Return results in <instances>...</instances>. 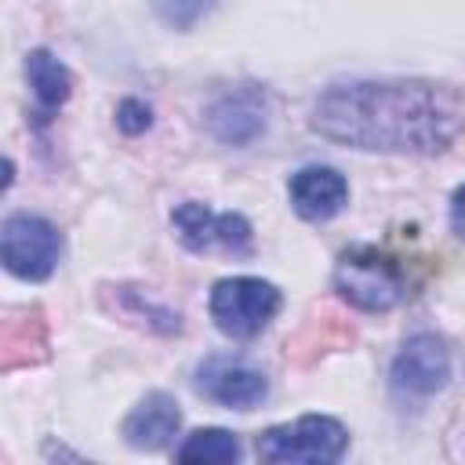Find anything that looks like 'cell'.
Listing matches in <instances>:
<instances>
[{
  "mask_svg": "<svg viewBox=\"0 0 465 465\" xmlns=\"http://www.w3.org/2000/svg\"><path fill=\"white\" fill-rule=\"evenodd\" d=\"M312 131L352 149L432 156L458 134V102L429 80H356L316 98Z\"/></svg>",
  "mask_w": 465,
  "mask_h": 465,
  "instance_id": "1",
  "label": "cell"
},
{
  "mask_svg": "<svg viewBox=\"0 0 465 465\" xmlns=\"http://www.w3.org/2000/svg\"><path fill=\"white\" fill-rule=\"evenodd\" d=\"M334 291L360 312H389L411 294V276L400 258L371 243H356L334 262Z\"/></svg>",
  "mask_w": 465,
  "mask_h": 465,
  "instance_id": "2",
  "label": "cell"
},
{
  "mask_svg": "<svg viewBox=\"0 0 465 465\" xmlns=\"http://www.w3.org/2000/svg\"><path fill=\"white\" fill-rule=\"evenodd\" d=\"M349 429L331 414H302L283 425H269L254 440V454L269 465H331L345 454Z\"/></svg>",
  "mask_w": 465,
  "mask_h": 465,
  "instance_id": "3",
  "label": "cell"
},
{
  "mask_svg": "<svg viewBox=\"0 0 465 465\" xmlns=\"http://www.w3.org/2000/svg\"><path fill=\"white\" fill-rule=\"evenodd\" d=\"M280 305H283L280 287L262 276H225L211 287L207 298L214 327L232 341L258 338L269 327V320L280 312Z\"/></svg>",
  "mask_w": 465,
  "mask_h": 465,
  "instance_id": "4",
  "label": "cell"
},
{
  "mask_svg": "<svg viewBox=\"0 0 465 465\" xmlns=\"http://www.w3.org/2000/svg\"><path fill=\"white\" fill-rule=\"evenodd\" d=\"M447 381H450V352H447V341L432 331L411 334L389 367V389L403 403L429 400L443 392Z\"/></svg>",
  "mask_w": 465,
  "mask_h": 465,
  "instance_id": "5",
  "label": "cell"
},
{
  "mask_svg": "<svg viewBox=\"0 0 465 465\" xmlns=\"http://www.w3.org/2000/svg\"><path fill=\"white\" fill-rule=\"evenodd\" d=\"M62 258V232L36 214H11L0 229V262L18 280H47Z\"/></svg>",
  "mask_w": 465,
  "mask_h": 465,
  "instance_id": "6",
  "label": "cell"
},
{
  "mask_svg": "<svg viewBox=\"0 0 465 465\" xmlns=\"http://www.w3.org/2000/svg\"><path fill=\"white\" fill-rule=\"evenodd\" d=\"M171 222L178 229L182 247L193 254H207L214 247H222L229 254H251V247H254V229L236 211H211L200 200H185L182 207H174Z\"/></svg>",
  "mask_w": 465,
  "mask_h": 465,
  "instance_id": "7",
  "label": "cell"
},
{
  "mask_svg": "<svg viewBox=\"0 0 465 465\" xmlns=\"http://www.w3.org/2000/svg\"><path fill=\"white\" fill-rule=\"evenodd\" d=\"M193 389L229 411H254L269 396V378L243 356H207L193 371Z\"/></svg>",
  "mask_w": 465,
  "mask_h": 465,
  "instance_id": "8",
  "label": "cell"
},
{
  "mask_svg": "<svg viewBox=\"0 0 465 465\" xmlns=\"http://www.w3.org/2000/svg\"><path fill=\"white\" fill-rule=\"evenodd\" d=\"M287 196H291V207H294L298 218H305V222H327V218H334L349 203V182L334 167L309 163V167H302V171L291 174Z\"/></svg>",
  "mask_w": 465,
  "mask_h": 465,
  "instance_id": "9",
  "label": "cell"
},
{
  "mask_svg": "<svg viewBox=\"0 0 465 465\" xmlns=\"http://www.w3.org/2000/svg\"><path fill=\"white\" fill-rule=\"evenodd\" d=\"M178 429H182V411H178V400L171 392L142 396L120 425L124 443L134 450H163L178 436Z\"/></svg>",
  "mask_w": 465,
  "mask_h": 465,
  "instance_id": "10",
  "label": "cell"
},
{
  "mask_svg": "<svg viewBox=\"0 0 465 465\" xmlns=\"http://www.w3.org/2000/svg\"><path fill=\"white\" fill-rule=\"evenodd\" d=\"M207 127L225 145H251L265 131V98L251 87L222 94L207 109Z\"/></svg>",
  "mask_w": 465,
  "mask_h": 465,
  "instance_id": "11",
  "label": "cell"
},
{
  "mask_svg": "<svg viewBox=\"0 0 465 465\" xmlns=\"http://www.w3.org/2000/svg\"><path fill=\"white\" fill-rule=\"evenodd\" d=\"M47 356V323L40 309H25V312H11L0 327V367L15 371L25 363H40Z\"/></svg>",
  "mask_w": 465,
  "mask_h": 465,
  "instance_id": "12",
  "label": "cell"
},
{
  "mask_svg": "<svg viewBox=\"0 0 465 465\" xmlns=\"http://www.w3.org/2000/svg\"><path fill=\"white\" fill-rule=\"evenodd\" d=\"M25 76H29V87H33V94H36V105H40L44 113L62 109V105L69 102V94H73V76H69V69H65L47 47H36V51L25 54Z\"/></svg>",
  "mask_w": 465,
  "mask_h": 465,
  "instance_id": "13",
  "label": "cell"
},
{
  "mask_svg": "<svg viewBox=\"0 0 465 465\" xmlns=\"http://www.w3.org/2000/svg\"><path fill=\"white\" fill-rule=\"evenodd\" d=\"M178 461H236L240 458V440L229 429H196L185 436V443L174 450Z\"/></svg>",
  "mask_w": 465,
  "mask_h": 465,
  "instance_id": "14",
  "label": "cell"
},
{
  "mask_svg": "<svg viewBox=\"0 0 465 465\" xmlns=\"http://www.w3.org/2000/svg\"><path fill=\"white\" fill-rule=\"evenodd\" d=\"M153 7H156V15H160L167 25L189 29V25H196V22L214 7V0H153Z\"/></svg>",
  "mask_w": 465,
  "mask_h": 465,
  "instance_id": "15",
  "label": "cell"
},
{
  "mask_svg": "<svg viewBox=\"0 0 465 465\" xmlns=\"http://www.w3.org/2000/svg\"><path fill=\"white\" fill-rule=\"evenodd\" d=\"M149 124H153V116H149V105H145V102L124 98V102L116 105V127H120L124 134H142Z\"/></svg>",
  "mask_w": 465,
  "mask_h": 465,
  "instance_id": "16",
  "label": "cell"
},
{
  "mask_svg": "<svg viewBox=\"0 0 465 465\" xmlns=\"http://www.w3.org/2000/svg\"><path fill=\"white\" fill-rule=\"evenodd\" d=\"M450 229L458 240H465V185H458L450 196Z\"/></svg>",
  "mask_w": 465,
  "mask_h": 465,
  "instance_id": "17",
  "label": "cell"
}]
</instances>
